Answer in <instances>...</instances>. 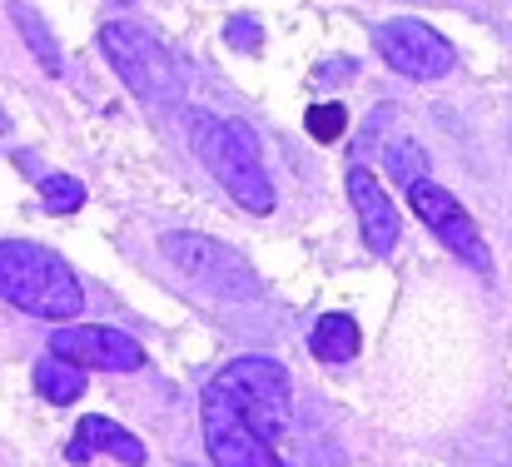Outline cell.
I'll return each mask as SVG.
<instances>
[{"instance_id": "6da1fadb", "label": "cell", "mask_w": 512, "mask_h": 467, "mask_svg": "<svg viewBox=\"0 0 512 467\" xmlns=\"http://www.w3.org/2000/svg\"><path fill=\"white\" fill-rule=\"evenodd\" d=\"M0 299L50 323H75L85 313V289L75 269L55 249L30 239H0Z\"/></svg>"}, {"instance_id": "7a4b0ae2", "label": "cell", "mask_w": 512, "mask_h": 467, "mask_svg": "<svg viewBox=\"0 0 512 467\" xmlns=\"http://www.w3.org/2000/svg\"><path fill=\"white\" fill-rule=\"evenodd\" d=\"M189 145L199 164L214 174V184L244 209V214H269L274 209V184L259 159V140L239 120H219L209 110H189Z\"/></svg>"}, {"instance_id": "3957f363", "label": "cell", "mask_w": 512, "mask_h": 467, "mask_svg": "<svg viewBox=\"0 0 512 467\" xmlns=\"http://www.w3.org/2000/svg\"><path fill=\"white\" fill-rule=\"evenodd\" d=\"M100 50H105L110 70L130 85L135 100H145L150 110H174V105H179L184 80H179L174 60L165 55V45H160L145 25H135V20L105 25V30H100Z\"/></svg>"}, {"instance_id": "277c9868", "label": "cell", "mask_w": 512, "mask_h": 467, "mask_svg": "<svg viewBox=\"0 0 512 467\" xmlns=\"http://www.w3.org/2000/svg\"><path fill=\"white\" fill-rule=\"evenodd\" d=\"M214 388L229 393V403L244 413V423L264 443H274L289 428V373H284V363H274L264 353H244L229 368H219Z\"/></svg>"}, {"instance_id": "5b68a950", "label": "cell", "mask_w": 512, "mask_h": 467, "mask_svg": "<svg viewBox=\"0 0 512 467\" xmlns=\"http://www.w3.org/2000/svg\"><path fill=\"white\" fill-rule=\"evenodd\" d=\"M160 254L189 284H199V289H209L219 299H254L259 294V274L249 269V259L239 249L209 239V234L170 229V234H160Z\"/></svg>"}, {"instance_id": "8992f818", "label": "cell", "mask_w": 512, "mask_h": 467, "mask_svg": "<svg viewBox=\"0 0 512 467\" xmlns=\"http://www.w3.org/2000/svg\"><path fill=\"white\" fill-rule=\"evenodd\" d=\"M199 423H204V448H209V463L214 467H284V458L274 453V443H264L244 413L229 403L224 388H204L199 398Z\"/></svg>"}, {"instance_id": "52a82bcc", "label": "cell", "mask_w": 512, "mask_h": 467, "mask_svg": "<svg viewBox=\"0 0 512 467\" xmlns=\"http://www.w3.org/2000/svg\"><path fill=\"white\" fill-rule=\"evenodd\" d=\"M408 204H413V214L473 269V274H493V254H488V244H483V234H478V224L468 219V209L443 189V184H433V179H418L413 189H408Z\"/></svg>"}, {"instance_id": "ba28073f", "label": "cell", "mask_w": 512, "mask_h": 467, "mask_svg": "<svg viewBox=\"0 0 512 467\" xmlns=\"http://www.w3.org/2000/svg\"><path fill=\"white\" fill-rule=\"evenodd\" d=\"M50 353L75 368H100V373H140L145 368L140 338L105 328V323H60L50 333Z\"/></svg>"}, {"instance_id": "9c48e42d", "label": "cell", "mask_w": 512, "mask_h": 467, "mask_svg": "<svg viewBox=\"0 0 512 467\" xmlns=\"http://www.w3.org/2000/svg\"><path fill=\"white\" fill-rule=\"evenodd\" d=\"M378 55H383L398 75H408V80H443V75L458 65L453 45H448L433 25H423V20H413V15H398V20L378 25Z\"/></svg>"}, {"instance_id": "30bf717a", "label": "cell", "mask_w": 512, "mask_h": 467, "mask_svg": "<svg viewBox=\"0 0 512 467\" xmlns=\"http://www.w3.org/2000/svg\"><path fill=\"white\" fill-rule=\"evenodd\" d=\"M348 204H353V214H358V229H363V244L373 249V254H393L398 249V209H393V199H388V189H383V179L368 169V164H353L348 169Z\"/></svg>"}, {"instance_id": "8fae6325", "label": "cell", "mask_w": 512, "mask_h": 467, "mask_svg": "<svg viewBox=\"0 0 512 467\" xmlns=\"http://www.w3.org/2000/svg\"><path fill=\"white\" fill-rule=\"evenodd\" d=\"M75 443H80L85 453H110L115 463H125V467H140L145 458H150V453H145V443H140L130 428H120V423H110V418H100V413L80 418Z\"/></svg>"}, {"instance_id": "7c38bea8", "label": "cell", "mask_w": 512, "mask_h": 467, "mask_svg": "<svg viewBox=\"0 0 512 467\" xmlns=\"http://www.w3.org/2000/svg\"><path fill=\"white\" fill-rule=\"evenodd\" d=\"M35 393L45 403H55V408H70V403L85 398V368H75V363H65V358L50 353V358L35 363Z\"/></svg>"}, {"instance_id": "4fadbf2b", "label": "cell", "mask_w": 512, "mask_h": 467, "mask_svg": "<svg viewBox=\"0 0 512 467\" xmlns=\"http://www.w3.org/2000/svg\"><path fill=\"white\" fill-rule=\"evenodd\" d=\"M358 323L348 318V313H324L319 323H314V333H309V348H314V358H324V363H348V358H358Z\"/></svg>"}, {"instance_id": "5bb4252c", "label": "cell", "mask_w": 512, "mask_h": 467, "mask_svg": "<svg viewBox=\"0 0 512 467\" xmlns=\"http://www.w3.org/2000/svg\"><path fill=\"white\" fill-rule=\"evenodd\" d=\"M10 20H15V30L25 35L30 55L40 60V70H45V75H60V70H65V60H60V45H55L50 25H45V20H40L25 0H10Z\"/></svg>"}, {"instance_id": "9a60e30c", "label": "cell", "mask_w": 512, "mask_h": 467, "mask_svg": "<svg viewBox=\"0 0 512 467\" xmlns=\"http://www.w3.org/2000/svg\"><path fill=\"white\" fill-rule=\"evenodd\" d=\"M40 204L45 214H75L85 204V184L70 174H40Z\"/></svg>"}, {"instance_id": "2e32d148", "label": "cell", "mask_w": 512, "mask_h": 467, "mask_svg": "<svg viewBox=\"0 0 512 467\" xmlns=\"http://www.w3.org/2000/svg\"><path fill=\"white\" fill-rule=\"evenodd\" d=\"M388 169H393V179H398L403 189H413L418 179H428V174H423L428 159H423V150H418L413 140H393V145H388Z\"/></svg>"}, {"instance_id": "e0dca14e", "label": "cell", "mask_w": 512, "mask_h": 467, "mask_svg": "<svg viewBox=\"0 0 512 467\" xmlns=\"http://www.w3.org/2000/svg\"><path fill=\"white\" fill-rule=\"evenodd\" d=\"M304 125H309V135H314L319 145H334V140L348 135V110H343V105H309Z\"/></svg>"}, {"instance_id": "ac0fdd59", "label": "cell", "mask_w": 512, "mask_h": 467, "mask_svg": "<svg viewBox=\"0 0 512 467\" xmlns=\"http://www.w3.org/2000/svg\"><path fill=\"white\" fill-rule=\"evenodd\" d=\"M224 35H229V40H234L239 50H254V45H259V25H254L249 15H239V20H229V30H224Z\"/></svg>"}, {"instance_id": "d6986e66", "label": "cell", "mask_w": 512, "mask_h": 467, "mask_svg": "<svg viewBox=\"0 0 512 467\" xmlns=\"http://www.w3.org/2000/svg\"><path fill=\"white\" fill-rule=\"evenodd\" d=\"M5 130H10V120H5V110H0V135H5Z\"/></svg>"}]
</instances>
